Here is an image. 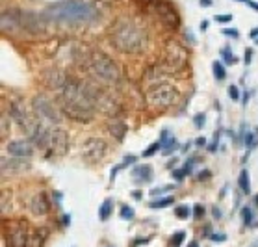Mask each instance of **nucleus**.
I'll return each mask as SVG.
<instances>
[{"label": "nucleus", "mask_w": 258, "mask_h": 247, "mask_svg": "<svg viewBox=\"0 0 258 247\" xmlns=\"http://www.w3.org/2000/svg\"><path fill=\"white\" fill-rule=\"evenodd\" d=\"M59 108L63 115L73 121L88 123L93 119L99 108V93L88 84L69 78L67 86L61 89V95H59Z\"/></svg>", "instance_id": "nucleus-1"}, {"label": "nucleus", "mask_w": 258, "mask_h": 247, "mask_svg": "<svg viewBox=\"0 0 258 247\" xmlns=\"http://www.w3.org/2000/svg\"><path fill=\"white\" fill-rule=\"evenodd\" d=\"M50 23L63 26H80L91 24L99 19V10L89 0H59L45 10Z\"/></svg>", "instance_id": "nucleus-2"}, {"label": "nucleus", "mask_w": 258, "mask_h": 247, "mask_svg": "<svg viewBox=\"0 0 258 247\" xmlns=\"http://www.w3.org/2000/svg\"><path fill=\"white\" fill-rule=\"evenodd\" d=\"M110 41L119 52L140 54L145 50L149 37L141 24L132 19H117L110 30Z\"/></svg>", "instance_id": "nucleus-3"}, {"label": "nucleus", "mask_w": 258, "mask_h": 247, "mask_svg": "<svg viewBox=\"0 0 258 247\" xmlns=\"http://www.w3.org/2000/svg\"><path fill=\"white\" fill-rule=\"evenodd\" d=\"M88 69L97 80L104 84H115L121 78V71L117 64L110 56L102 52H91L88 59Z\"/></svg>", "instance_id": "nucleus-4"}, {"label": "nucleus", "mask_w": 258, "mask_h": 247, "mask_svg": "<svg viewBox=\"0 0 258 247\" xmlns=\"http://www.w3.org/2000/svg\"><path fill=\"white\" fill-rule=\"evenodd\" d=\"M178 91L171 84H154L153 88L147 91V102L153 106L154 110H167L178 102Z\"/></svg>", "instance_id": "nucleus-5"}, {"label": "nucleus", "mask_w": 258, "mask_h": 247, "mask_svg": "<svg viewBox=\"0 0 258 247\" xmlns=\"http://www.w3.org/2000/svg\"><path fill=\"white\" fill-rule=\"evenodd\" d=\"M41 149L47 153V156H54V158L65 156L67 151H69V134H67V130L59 129V127L48 129Z\"/></svg>", "instance_id": "nucleus-6"}, {"label": "nucleus", "mask_w": 258, "mask_h": 247, "mask_svg": "<svg viewBox=\"0 0 258 247\" xmlns=\"http://www.w3.org/2000/svg\"><path fill=\"white\" fill-rule=\"evenodd\" d=\"M32 106H34V112L35 115L39 117V121H48V123L52 125H58L61 123V115H63V112H61V108H59V104H56V102H52V100L48 99V97H45V95H37L34 99V102H32Z\"/></svg>", "instance_id": "nucleus-7"}, {"label": "nucleus", "mask_w": 258, "mask_h": 247, "mask_svg": "<svg viewBox=\"0 0 258 247\" xmlns=\"http://www.w3.org/2000/svg\"><path fill=\"white\" fill-rule=\"evenodd\" d=\"M188 64V50L178 41H167L162 54V65L167 71H180Z\"/></svg>", "instance_id": "nucleus-8"}, {"label": "nucleus", "mask_w": 258, "mask_h": 247, "mask_svg": "<svg viewBox=\"0 0 258 247\" xmlns=\"http://www.w3.org/2000/svg\"><path fill=\"white\" fill-rule=\"evenodd\" d=\"M80 154L89 164L102 162L106 158V154H108V143L102 138H88V140H84Z\"/></svg>", "instance_id": "nucleus-9"}, {"label": "nucleus", "mask_w": 258, "mask_h": 247, "mask_svg": "<svg viewBox=\"0 0 258 247\" xmlns=\"http://www.w3.org/2000/svg\"><path fill=\"white\" fill-rule=\"evenodd\" d=\"M50 21L47 19L45 13H35V12H21V28L28 34L41 35L47 32L50 26Z\"/></svg>", "instance_id": "nucleus-10"}, {"label": "nucleus", "mask_w": 258, "mask_h": 247, "mask_svg": "<svg viewBox=\"0 0 258 247\" xmlns=\"http://www.w3.org/2000/svg\"><path fill=\"white\" fill-rule=\"evenodd\" d=\"M149 6H151V12H153L167 28H171V30L178 28L180 17H178L176 10L171 6L169 2H165V0H151Z\"/></svg>", "instance_id": "nucleus-11"}, {"label": "nucleus", "mask_w": 258, "mask_h": 247, "mask_svg": "<svg viewBox=\"0 0 258 247\" xmlns=\"http://www.w3.org/2000/svg\"><path fill=\"white\" fill-rule=\"evenodd\" d=\"M10 115H12L13 121H15L24 132H28V136L34 132V129L37 127V123H39V119L30 117L28 110H26L24 104H21V102H12V106H10Z\"/></svg>", "instance_id": "nucleus-12"}, {"label": "nucleus", "mask_w": 258, "mask_h": 247, "mask_svg": "<svg viewBox=\"0 0 258 247\" xmlns=\"http://www.w3.org/2000/svg\"><path fill=\"white\" fill-rule=\"evenodd\" d=\"M6 151L13 158H30L34 154V143L28 140H12L6 145Z\"/></svg>", "instance_id": "nucleus-13"}, {"label": "nucleus", "mask_w": 258, "mask_h": 247, "mask_svg": "<svg viewBox=\"0 0 258 247\" xmlns=\"http://www.w3.org/2000/svg\"><path fill=\"white\" fill-rule=\"evenodd\" d=\"M0 26L4 34H15L21 28V12L17 10H4L0 15Z\"/></svg>", "instance_id": "nucleus-14"}, {"label": "nucleus", "mask_w": 258, "mask_h": 247, "mask_svg": "<svg viewBox=\"0 0 258 247\" xmlns=\"http://www.w3.org/2000/svg\"><path fill=\"white\" fill-rule=\"evenodd\" d=\"M69 82V78L65 73H61L59 69H47L43 73V84L48 89H63Z\"/></svg>", "instance_id": "nucleus-15"}, {"label": "nucleus", "mask_w": 258, "mask_h": 247, "mask_svg": "<svg viewBox=\"0 0 258 247\" xmlns=\"http://www.w3.org/2000/svg\"><path fill=\"white\" fill-rule=\"evenodd\" d=\"M8 240H10V245L12 247H28L30 234H28V230H26V227H24L23 223H17V225H13L12 227Z\"/></svg>", "instance_id": "nucleus-16"}, {"label": "nucleus", "mask_w": 258, "mask_h": 247, "mask_svg": "<svg viewBox=\"0 0 258 247\" xmlns=\"http://www.w3.org/2000/svg\"><path fill=\"white\" fill-rule=\"evenodd\" d=\"M30 210L34 216H47L48 210H50V205H48V199L47 195L39 192V194H35L30 201Z\"/></svg>", "instance_id": "nucleus-17"}, {"label": "nucleus", "mask_w": 258, "mask_h": 247, "mask_svg": "<svg viewBox=\"0 0 258 247\" xmlns=\"http://www.w3.org/2000/svg\"><path fill=\"white\" fill-rule=\"evenodd\" d=\"M28 158H2V175L6 176L8 171H10V175L12 173H19V171H24L28 167Z\"/></svg>", "instance_id": "nucleus-18"}, {"label": "nucleus", "mask_w": 258, "mask_h": 247, "mask_svg": "<svg viewBox=\"0 0 258 247\" xmlns=\"http://www.w3.org/2000/svg\"><path fill=\"white\" fill-rule=\"evenodd\" d=\"M106 129H108L110 136H113V138H115L117 141H123L124 140V134L128 132L126 125H124L119 117H110V119H108V123H106Z\"/></svg>", "instance_id": "nucleus-19"}, {"label": "nucleus", "mask_w": 258, "mask_h": 247, "mask_svg": "<svg viewBox=\"0 0 258 247\" xmlns=\"http://www.w3.org/2000/svg\"><path fill=\"white\" fill-rule=\"evenodd\" d=\"M132 176H134L136 182H140V184L151 182V180H153V167H151L149 164L138 165V167L132 171Z\"/></svg>", "instance_id": "nucleus-20"}, {"label": "nucleus", "mask_w": 258, "mask_h": 247, "mask_svg": "<svg viewBox=\"0 0 258 247\" xmlns=\"http://www.w3.org/2000/svg\"><path fill=\"white\" fill-rule=\"evenodd\" d=\"M160 143H162V147H164V153L169 154L171 151H175L178 147V143H176L175 138H171L169 136V130H162V136H160Z\"/></svg>", "instance_id": "nucleus-21"}, {"label": "nucleus", "mask_w": 258, "mask_h": 247, "mask_svg": "<svg viewBox=\"0 0 258 247\" xmlns=\"http://www.w3.org/2000/svg\"><path fill=\"white\" fill-rule=\"evenodd\" d=\"M113 212V201L112 199H104L102 201V205L99 206V218L100 221H108L110 216H112Z\"/></svg>", "instance_id": "nucleus-22"}, {"label": "nucleus", "mask_w": 258, "mask_h": 247, "mask_svg": "<svg viewBox=\"0 0 258 247\" xmlns=\"http://www.w3.org/2000/svg\"><path fill=\"white\" fill-rule=\"evenodd\" d=\"M238 186H240V190L245 195L251 194V178H249V171L247 169L241 171L240 176H238Z\"/></svg>", "instance_id": "nucleus-23"}, {"label": "nucleus", "mask_w": 258, "mask_h": 247, "mask_svg": "<svg viewBox=\"0 0 258 247\" xmlns=\"http://www.w3.org/2000/svg\"><path fill=\"white\" fill-rule=\"evenodd\" d=\"M45 230H34L32 234H30V240H28V247H43V241H45Z\"/></svg>", "instance_id": "nucleus-24"}, {"label": "nucleus", "mask_w": 258, "mask_h": 247, "mask_svg": "<svg viewBox=\"0 0 258 247\" xmlns=\"http://www.w3.org/2000/svg\"><path fill=\"white\" fill-rule=\"evenodd\" d=\"M212 69H214V77H216V80H225V78H227V71H225L221 61H214V64H212Z\"/></svg>", "instance_id": "nucleus-25"}, {"label": "nucleus", "mask_w": 258, "mask_h": 247, "mask_svg": "<svg viewBox=\"0 0 258 247\" xmlns=\"http://www.w3.org/2000/svg\"><path fill=\"white\" fill-rule=\"evenodd\" d=\"M10 132V115L8 113H2V117H0V138L4 140Z\"/></svg>", "instance_id": "nucleus-26"}, {"label": "nucleus", "mask_w": 258, "mask_h": 247, "mask_svg": "<svg viewBox=\"0 0 258 247\" xmlns=\"http://www.w3.org/2000/svg\"><path fill=\"white\" fill-rule=\"evenodd\" d=\"M175 216L180 219H188L189 216H191V208H189L188 205H180L175 208Z\"/></svg>", "instance_id": "nucleus-27"}, {"label": "nucleus", "mask_w": 258, "mask_h": 247, "mask_svg": "<svg viewBox=\"0 0 258 247\" xmlns=\"http://www.w3.org/2000/svg\"><path fill=\"white\" fill-rule=\"evenodd\" d=\"M173 197H164V199H156V201H153L151 203V208H165V206H169V205H173Z\"/></svg>", "instance_id": "nucleus-28"}, {"label": "nucleus", "mask_w": 258, "mask_h": 247, "mask_svg": "<svg viewBox=\"0 0 258 247\" xmlns=\"http://www.w3.org/2000/svg\"><path fill=\"white\" fill-rule=\"evenodd\" d=\"M184 238H186V232H184V230H178V232H175V234L171 236L169 245L171 247H178L182 241H184Z\"/></svg>", "instance_id": "nucleus-29"}, {"label": "nucleus", "mask_w": 258, "mask_h": 247, "mask_svg": "<svg viewBox=\"0 0 258 247\" xmlns=\"http://www.w3.org/2000/svg\"><path fill=\"white\" fill-rule=\"evenodd\" d=\"M241 219H243V225H245V227H249V225L252 223V210L249 206H243V208H241Z\"/></svg>", "instance_id": "nucleus-30"}, {"label": "nucleus", "mask_w": 258, "mask_h": 247, "mask_svg": "<svg viewBox=\"0 0 258 247\" xmlns=\"http://www.w3.org/2000/svg\"><path fill=\"white\" fill-rule=\"evenodd\" d=\"M160 149H162V143H160V141H154L153 145H149V149H147V151H143V156H145V158H149V156H153L154 153H158Z\"/></svg>", "instance_id": "nucleus-31"}, {"label": "nucleus", "mask_w": 258, "mask_h": 247, "mask_svg": "<svg viewBox=\"0 0 258 247\" xmlns=\"http://www.w3.org/2000/svg\"><path fill=\"white\" fill-rule=\"evenodd\" d=\"M221 54L225 56V61H227V64H230V65H236V64H238V58H236L234 52H229L227 48H223V50H221Z\"/></svg>", "instance_id": "nucleus-32"}, {"label": "nucleus", "mask_w": 258, "mask_h": 247, "mask_svg": "<svg viewBox=\"0 0 258 247\" xmlns=\"http://www.w3.org/2000/svg\"><path fill=\"white\" fill-rule=\"evenodd\" d=\"M121 218L123 219H134V208H130V206H123V208H121Z\"/></svg>", "instance_id": "nucleus-33"}, {"label": "nucleus", "mask_w": 258, "mask_h": 247, "mask_svg": "<svg viewBox=\"0 0 258 247\" xmlns=\"http://www.w3.org/2000/svg\"><path fill=\"white\" fill-rule=\"evenodd\" d=\"M205 117H206L205 113H197V115L194 117V123H195V127H197V129H203V127H205V123H206Z\"/></svg>", "instance_id": "nucleus-34"}, {"label": "nucleus", "mask_w": 258, "mask_h": 247, "mask_svg": "<svg viewBox=\"0 0 258 247\" xmlns=\"http://www.w3.org/2000/svg\"><path fill=\"white\" fill-rule=\"evenodd\" d=\"M186 175H188V171L184 169V167H182V169H175V171H173V178H175V180H182V178H184Z\"/></svg>", "instance_id": "nucleus-35"}, {"label": "nucleus", "mask_w": 258, "mask_h": 247, "mask_svg": "<svg viewBox=\"0 0 258 247\" xmlns=\"http://www.w3.org/2000/svg\"><path fill=\"white\" fill-rule=\"evenodd\" d=\"M229 97L232 100H238V99H240V89L236 88V86H230V88H229Z\"/></svg>", "instance_id": "nucleus-36"}, {"label": "nucleus", "mask_w": 258, "mask_h": 247, "mask_svg": "<svg viewBox=\"0 0 258 247\" xmlns=\"http://www.w3.org/2000/svg\"><path fill=\"white\" fill-rule=\"evenodd\" d=\"M217 23H230L232 21V13H227V15H216Z\"/></svg>", "instance_id": "nucleus-37"}, {"label": "nucleus", "mask_w": 258, "mask_h": 247, "mask_svg": "<svg viewBox=\"0 0 258 247\" xmlns=\"http://www.w3.org/2000/svg\"><path fill=\"white\" fill-rule=\"evenodd\" d=\"M194 216H195V218H203V216H205V206H203V205H195Z\"/></svg>", "instance_id": "nucleus-38"}, {"label": "nucleus", "mask_w": 258, "mask_h": 247, "mask_svg": "<svg viewBox=\"0 0 258 247\" xmlns=\"http://www.w3.org/2000/svg\"><path fill=\"white\" fill-rule=\"evenodd\" d=\"M8 212V192L4 190L2 192V214H6Z\"/></svg>", "instance_id": "nucleus-39"}, {"label": "nucleus", "mask_w": 258, "mask_h": 247, "mask_svg": "<svg viewBox=\"0 0 258 247\" xmlns=\"http://www.w3.org/2000/svg\"><path fill=\"white\" fill-rule=\"evenodd\" d=\"M251 59H252V50H251V48H247V50H245V58H243V61H245V65L251 64Z\"/></svg>", "instance_id": "nucleus-40"}, {"label": "nucleus", "mask_w": 258, "mask_h": 247, "mask_svg": "<svg viewBox=\"0 0 258 247\" xmlns=\"http://www.w3.org/2000/svg\"><path fill=\"white\" fill-rule=\"evenodd\" d=\"M165 190H169V186H165V188H154L153 192H151V195H153V197H156V195H162Z\"/></svg>", "instance_id": "nucleus-41"}, {"label": "nucleus", "mask_w": 258, "mask_h": 247, "mask_svg": "<svg viewBox=\"0 0 258 247\" xmlns=\"http://www.w3.org/2000/svg\"><path fill=\"white\" fill-rule=\"evenodd\" d=\"M223 34H225V35H232V37H238V35H240V32H238V30L225 28V30H223Z\"/></svg>", "instance_id": "nucleus-42"}, {"label": "nucleus", "mask_w": 258, "mask_h": 247, "mask_svg": "<svg viewBox=\"0 0 258 247\" xmlns=\"http://www.w3.org/2000/svg\"><path fill=\"white\" fill-rule=\"evenodd\" d=\"M197 178H199V180H208V178H210V171H201Z\"/></svg>", "instance_id": "nucleus-43"}, {"label": "nucleus", "mask_w": 258, "mask_h": 247, "mask_svg": "<svg viewBox=\"0 0 258 247\" xmlns=\"http://www.w3.org/2000/svg\"><path fill=\"white\" fill-rule=\"evenodd\" d=\"M210 238L214 241H225V240H227V236H225V234H212Z\"/></svg>", "instance_id": "nucleus-44"}, {"label": "nucleus", "mask_w": 258, "mask_h": 247, "mask_svg": "<svg viewBox=\"0 0 258 247\" xmlns=\"http://www.w3.org/2000/svg\"><path fill=\"white\" fill-rule=\"evenodd\" d=\"M195 162H197V160H194V158H191V160H188V164L184 165V169H186V171H188V173H189V171L194 169V165H195Z\"/></svg>", "instance_id": "nucleus-45"}, {"label": "nucleus", "mask_w": 258, "mask_h": 247, "mask_svg": "<svg viewBox=\"0 0 258 247\" xmlns=\"http://www.w3.org/2000/svg\"><path fill=\"white\" fill-rule=\"evenodd\" d=\"M184 34H186V39H189V43H195V37H194V34H191V30L188 28Z\"/></svg>", "instance_id": "nucleus-46"}, {"label": "nucleus", "mask_w": 258, "mask_h": 247, "mask_svg": "<svg viewBox=\"0 0 258 247\" xmlns=\"http://www.w3.org/2000/svg\"><path fill=\"white\" fill-rule=\"evenodd\" d=\"M136 162V156H132V154H130V156H124V164L123 165H126V164H134Z\"/></svg>", "instance_id": "nucleus-47"}, {"label": "nucleus", "mask_w": 258, "mask_h": 247, "mask_svg": "<svg viewBox=\"0 0 258 247\" xmlns=\"http://www.w3.org/2000/svg\"><path fill=\"white\" fill-rule=\"evenodd\" d=\"M195 143H197L199 147H205V145H206V140H205V138H197V140H195Z\"/></svg>", "instance_id": "nucleus-48"}, {"label": "nucleus", "mask_w": 258, "mask_h": 247, "mask_svg": "<svg viewBox=\"0 0 258 247\" xmlns=\"http://www.w3.org/2000/svg\"><path fill=\"white\" fill-rule=\"evenodd\" d=\"M199 4H201V6L208 8V6H212V0H199Z\"/></svg>", "instance_id": "nucleus-49"}, {"label": "nucleus", "mask_w": 258, "mask_h": 247, "mask_svg": "<svg viewBox=\"0 0 258 247\" xmlns=\"http://www.w3.org/2000/svg\"><path fill=\"white\" fill-rule=\"evenodd\" d=\"M251 37H252V39H258V26L251 30Z\"/></svg>", "instance_id": "nucleus-50"}, {"label": "nucleus", "mask_w": 258, "mask_h": 247, "mask_svg": "<svg viewBox=\"0 0 258 247\" xmlns=\"http://www.w3.org/2000/svg\"><path fill=\"white\" fill-rule=\"evenodd\" d=\"M212 212H214V218H217V219L221 218V210H219V208H214Z\"/></svg>", "instance_id": "nucleus-51"}, {"label": "nucleus", "mask_w": 258, "mask_h": 247, "mask_svg": "<svg viewBox=\"0 0 258 247\" xmlns=\"http://www.w3.org/2000/svg\"><path fill=\"white\" fill-rule=\"evenodd\" d=\"M247 4H249L252 10H256V12H258V4H256V2H252V0H247Z\"/></svg>", "instance_id": "nucleus-52"}, {"label": "nucleus", "mask_w": 258, "mask_h": 247, "mask_svg": "<svg viewBox=\"0 0 258 247\" xmlns=\"http://www.w3.org/2000/svg\"><path fill=\"white\" fill-rule=\"evenodd\" d=\"M206 28H208V21H203V23H201V30L206 32Z\"/></svg>", "instance_id": "nucleus-53"}, {"label": "nucleus", "mask_w": 258, "mask_h": 247, "mask_svg": "<svg viewBox=\"0 0 258 247\" xmlns=\"http://www.w3.org/2000/svg\"><path fill=\"white\" fill-rule=\"evenodd\" d=\"M71 223V218L69 216H63V225H69Z\"/></svg>", "instance_id": "nucleus-54"}, {"label": "nucleus", "mask_w": 258, "mask_h": 247, "mask_svg": "<svg viewBox=\"0 0 258 247\" xmlns=\"http://www.w3.org/2000/svg\"><path fill=\"white\" fill-rule=\"evenodd\" d=\"M99 2H102V4H112V2H115V0H99Z\"/></svg>", "instance_id": "nucleus-55"}, {"label": "nucleus", "mask_w": 258, "mask_h": 247, "mask_svg": "<svg viewBox=\"0 0 258 247\" xmlns=\"http://www.w3.org/2000/svg\"><path fill=\"white\" fill-rule=\"evenodd\" d=\"M189 247H199V243H197V241H191V243H189Z\"/></svg>", "instance_id": "nucleus-56"}, {"label": "nucleus", "mask_w": 258, "mask_h": 247, "mask_svg": "<svg viewBox=\"0 0 258 247\" xmlns=\"http://www.w3.org/2000/svg\"><path fill=\"white\" fill-rule=\"evenodd\" d=\"M254 205H256V208H258V195L254 197Z\"/></svg>", "instance_id": "nucleus-57"}, {"label": "nucleus", "mask_w": 258, "mask_h": 247, "mask_svg": "<svg viewBox=\"0 0 258 247\" xmlns=\"http://www.w3.org/2000/svg\"><path fill=\"white\" fill-rule=\"evenodd\" d=\"M238 2H247V0H238Z\"/></svg>", "instance_id": "nucleus-58"}, {"label": "nucleus", "mask_w": 258, "mask_h": 247, "mask_svg": "<svg viewBox=\"0 0 258 247\" xmlns=\"http://www.w3.org/2000/svg\"><path fill=\"white\" fill-rule=\"evenodd\" d=\"M256 45H258V39H256Z\"/></svg>", "instance_id": "nucleus-59"}]
</instances>
